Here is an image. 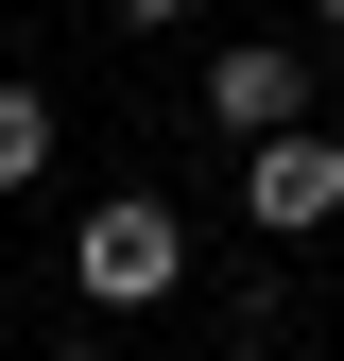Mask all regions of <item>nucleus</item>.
<instances>
[{
    "instance_id": "1",
    "label": "nucleus",
    "mask_w": 344,
    "mask_h": 361,
    "mask_svg": "<svg viewBox=\"0 0 344 361\" xmlns=\"http://www.w3.org/2000/svg\"><path fill=\"white\" fill-rule=\"evenodd\" d=\"M69 276H86V310H172V276H190V224H172L155 190H121V207H86Z\"/></svg>"
},
{
    "instance_id": "2",
    "label": "nucleus",
    "mask_w": 344,
    "mask_h": 361,
    "mask_svg": "<svg viewBox=\"0 0 344 361\" xmlns=\"http://www.w3.org/2000/svg\"><path fill=\"white\" fill-rule=\"evenodd\" d=\"M207 121H224L241 155L258 138H310V52H258V35H241V52L207 69Z\"/></svg>"
},
{
    "instance_id": "3",
    "label": "nucleus",
    "mask_w": 344,
    "mask_h": 361,
    "mask_svg": "<svg viewBox=\"0 0 344 361\" xmlns=\"http://www.w3.org/2000/svg\"><path fill=\"white\" fill-rule=\"evenodd\" d=\"M241 207L276 224V241L344 224V138H258V155H241Z\"/></svg>"
},
{
    "instance_id": "4",
    "label": "nucleus",
    "mask_w": 344,
    "mask_h": 361,
    "mask_svg": "<svg viewBox=\"0 0 344 361\" xmlns=\"http://www.w3.org/2000/svg\"><path fill=\"white\" fill-rule=\"evenodd\" d=\"M35 155H52V104H35V86H0V190H35Z\"/></svg>"
},
{
    "instance_id": "5",
    "label": "nucleus",
    "mask_w": 344,
    "mask_h": 361,
    "mask_svg": "<svg viewBox=\"0 0 344 361\" xmlns=\"http://www.w3.org/2000/svg\"><path fill=\"white\" fill-rule=\"evenodd\" d=\"M104 18H138V35H155V18H190V0H104Z\"/></svg>"
},
{
    "instance_id": "6",
    "label": "nucleus",
    "mask_w": 344,
    "mask_h": 361,
    "mask_svg": "<svg viewBox=\"0 0 344 361\" xmlns=\"http://www.w3.org/2000/svg\"><path fill=\"white\" fill-rule=\"evenodd\" d=\"M310 18H344V0H310Z\"/></svg>"
}]
</instances>
